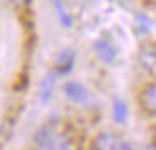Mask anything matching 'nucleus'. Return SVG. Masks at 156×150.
<instances>
[{
  "instance_id": "1",
  "label": "nucleus",
  "mask_w": 156,
  "mask_h": 150,
  "mask_svg": "<svg viewBox=\"0 0 156 150\" xmlns=\"http://www.w3.org/2000/svg\"><path fill=\"white\" fill-rule=\"evenodd\" d=\"M64 93L71 101L74 103H86L89 99V91L84 84L77 81H69L64 84Z\"/></svg>"
},
{
  "instance_id": "2",
  "label": "nucleus",
  "mask_w": 156,
  "mask_h": 150,
  "mask_svg": "<svg viewBox=\"0 0 156 150\" xmlns=\"http://www.w3.org/2000/svg\"><path fill=\"white\" fill-rule=\"evenodd\" d=\"M34 140L41 148H54L57 145V138H55V132H54V126L51 125H45L41 126V128L35 132Z\"/></svg>"
},
{
  "instance_id": "3",
  "label": "nucleus",
  "mask_w": 156,
  "mask_h": 150,
  "mask_svg": "<svg viewBox=\"0 0 156 150\" xmlns=\"http://www.w3.org/2000/svg\"><path fill=\"white\" fill-rule=\"evenodd\" d=\"M94 49H96L98 58L101 59L102 62H106V64H112V62L116 61V58H118V51H116V47L109 41H106V39H99V41H96Z\"/></svg>"
},
{
  "instance_id": "4",
  "label": "nucleus",
  "mask_w": 156,
  "mask_h": 150,
  "mask_svg": "<svg viewBox=\"0 0 156 150\" xmlns=\"http://www.w3.org/2000/svg\"><path fill=\"white\" fill-rule=\"evenodd\" d=\"M139 103L141 108L149 115H154L156 111V86L154 83H149L146 88H143L141 95H139Z\"/></svg>"
},
{
  "instance_id": "5",
  "label": "nucleus",
  "mask_w": 156,
  "mask_h": 150,
  "mask_svg": "<svg viewBox=\"0 0 156 150\" xmlns=\"http://www.w3.org/2000/svg\"><path fill=\"white\" fill-rule=\"evenodd\" d=\"M55 79H57V73H47L41 83V89H39V99L42 105H47L52 99L55 88Z\"/></svg>"
},
{
  "instance_id": "6",
  "label": "nucleus",
  "mask_w": 156,
  "mask_h": 150,
  "mask_svg": "<svg viewBox=\"0 0 156 150\" xmlns=\"http://www.w3.org/2000/svg\"><path fill=\"white\" fill-rule=\"evenodd\" d=\"M76 61V52L72 49H62L59 52L57 59H55V68H57V74H67L72 69Z\"/></svg>"
},
{
  "instance_id": "7",
  "label": "nucleus",
  "mask_w": 156,
  "mask_h": 150,
  "mask_svg": "<svg viewBox=\"0 0 156 150\" xmlns=\"http://www.w3.org/2000/svg\"><path fill=\"white\" fill-rule=\"evenodd\" d=\"M92 147L98 150H116L121 148V140L112 133H99L92 142Z\"/></svg>"
},
{
  "instance_id": "8",
  "label": "nucleus",
  "mask_w": 156,
  "mask_h": 150,
  "mask_svg": "<svg viewBox=\"0 0 156 150\" xmlns=\"http://www.w3.org/2000/svg\"><path fill=\"white\" fill-rule=\"evenodd\" d=\"M138 61L146 71L154 73V68H156V51H154V47H153V46H143L139 54H138Z\"/></svg>"
},
{
  "instance_id": "9",
  "label": "nucleus",
  "mask_w": 156,
  "mask_h": 150,
  "mask_svg": "<svg viewBox=\"0 0 156 150\" xmlns=\"http://www.w3.org/2000/svg\"><path fill=\"white\" fill-rule=\"evenodd\" d=\"M112 115H114L116 123H126L129 116V108L122 99H114L112 103Z\"/></svg>"
},
{
  "instance_id": "10",
  "label": "nucleus",
  "mask_w": 156,
  "mask_h": 150,
  "mask_svg": "<svg viewBox=\"0 0 156 150\" xmlns=\"http://www.w3.org/2000/svg\"><path fill=\"white\" fill-rule=\"evenodd\" d=\"M134 24H136V32H138V34H148L149 27H151V21H149L148 15H144V14L136 15Z\"/></svg>"
},
{
  "instance_id": "11",
  "label": "nucleus",
  "mask_w": 156,
  "mask_h": 150,
  "mask_svg": "<svg viewBox=\"0 0 156 150\" xmlns=\"http://www.w3.org/2000/svg\"><path fill=\"white\" fill-rule=\"evenodd\" d=\"M55 2V7H57V12H59V17H61V22L62 25H66V27H71L72 25V19L67 15V12L64 10V7H62L61 0H54Z\"/></svg>"
},
{
  "instance_id": "12",
  "label": "nucleus",
  "mask_w": 156,
  "mask_h": 150,
  "mask_svg": "<svg viewBox=\"0 0 156 150\" xmlns=\"http://www.w3.org/2000/svg\"><path fill=\"white\" fill-rule=\"evenodd\" d=\"M14 2H17V4H24L25 0H14Z\"/></svg>"
}]
</instances>
